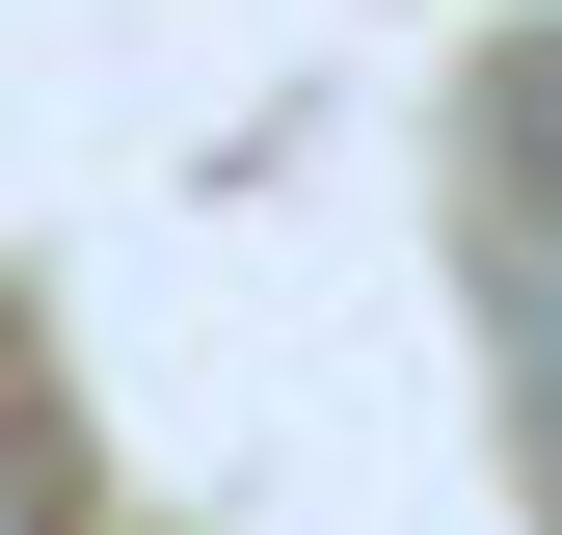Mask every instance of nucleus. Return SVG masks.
Returning <instances> with one entry per match:
<instances>
[{"mask_svg":"<svg viewBox=\"0 0 562 535\" xmlns=\"http://www.w3.org/2000/svg\"><path fill=\"white\" fill-rule=\"evenodd\" d=\"M0 535H108V482H81V401H54V349L0 321Z\"/></svg>","mask_w":562,"mask_h":535,"instance_id":"nucleus-1","label":"nucleus"}]
</instances>
